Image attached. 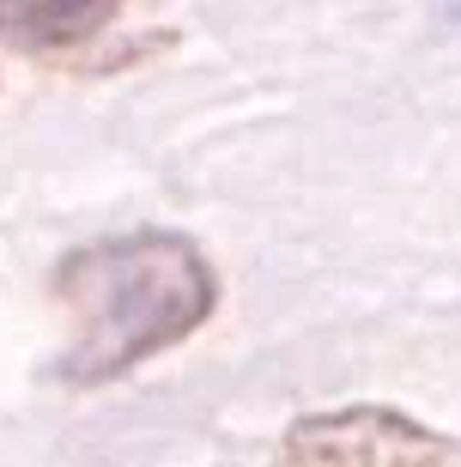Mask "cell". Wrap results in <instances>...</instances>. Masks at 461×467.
Here are the masks:
<instances>
[{"label":"cell","instance_id":"6da1fadb","mask_svg":"<svg viewBox=\"0 0 461 467\" xmlns=\"http://www.w3.org/2000/svg\"><path fill=\"white\" fill-rule=\"evenodd\" d=\"M68 316L55 377L73 389H103L134 364L171 352L219 310L213 261L176 231H134L68 249L49 279Z\"/></svg>","mask_w":461,"mask_h":467},{"label":"cell","instance_id":"7a4b0ae2","mask_svg":"<svg viewBox=\"0 0 461 467\" xmlns=\"http://www.w3.org/2000/svg\"><path fill=\"white\" fill-rule=\"evenodd\" d=\"M456 455L444 431L394 407H334L291 419L274 467H444Z\"/></svg>","mask_w":461,"mask_h":467},{"label":"cell","instance_id":"3957f363","mask_svg":"<svg viewBox=\"0 0 461 467\" xmlns=\"http://www.w3.org/2000/svg\"><path fill=\"white\" fill-rule=\"evenodd\" d=\"M103 25H116L110 6H68V13H0V36H18L25 49L61 55V49H86Z\"/></svg>","mask_w":461,"mask_h":467}]
</instances>
